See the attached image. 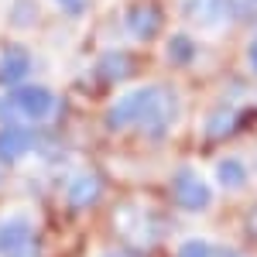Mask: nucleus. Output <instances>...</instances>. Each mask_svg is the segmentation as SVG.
<instances>
[{
    "label": "nucleus",
    "mask_w": 257,
    "mask_h": 257,
    "mask_svg": "<svg viewBox=\"0 0 257 257\" xmlns=\"http://www.w3.org/2000/svg\"><path fill=\"white\" fill-rule=\"evenodd\" d=\"M131 69H134V62H131V55H123V52H106V55L96 62V76L103 82L127 79V76H131Z\"/></svg>",
    "instance_id": "10"
},
{
    "label": "nucleus",
    "mask_w": 257,
    "mask_h": 257,
    "mask_svg": "<svg viewBox=\"0 0 257 257\" xmlns=\"http://www.w3.org/2000/svg\"><path fill=\"white\" fill-rule=\"evenodd\" d=\"M233 123H237V113L233 110H216L213 117L206 120V134L213 141H219V138H226V134H233Z\"/></svg>",
    "instance_id": "11"
},
{
    "label": "nucleus",
    "mask_w": 257,
    "mask_h": 257,
    "mask_svg": "<svg viewBox=\"0 0 257 257\" xmlns=\"http://www.w3.org/2000/svg\"><path fill=\"white\" fill-rule=\"evenodd\" d=\"M103 192V182L96 175H79L72 178V185H69V206L72 209H86V206H93Z\"/></svg>",
    "instance_id": "8"
},
{
    "label": "nucleus",
    "mask_w": 257,
    "mask_h": 257,
    "mask_svg": "<svg viewBox=\"0 0 257 257\" xmlns=\"http://www.w3.org/2000/svg\"><path fill=\"white\" fill-rule=\"evenodd\" d=\"M250 55H254V65H257V45H254V48H250Z\"/></svg>",
    "instance_id": "18"
},
{
    "label": "nucleus",
    "mask_w": 257,
    "mask_h": 257,
    "mask_svg": "<svg viewBox=\"0 0 257 257\" xmlns=\"http://www.w3.org/2000/svg\"><path fill=\"white\" fill-rule=\"evenodd\" d=\"M158 28H161L158 7H151V4H134V7L127 11V31H131L134 38H141V41L155 38Z\"/></svg>",
    "instance_id": "5"
},
{
    "label": "nucleus",
    "mask_w": 257,
    "mask_h": 257,
    "mask_svg": "<svg viewBox=\"0 0 257 257\" xmlns=\"http://www.w3.org/2000/svg\"><path fill=\"white\" fill-rule=\"evenodd\" d=\"M31 148H35V134H31L28 127L11 123V127L0 131V161H18L21 155H28Z\"/></svg>",
    "instance_id": "6"
},
{
    "label": "nucleus",
    "mask_w": 257,
    "mask_h": 257,
    "mask_svg": "<svg viewBox=\"0 0 257 257\" xmlns=\"http://www.w3.org/2000/svg\"><path fill=\"white\" fill-rule=\"evenodd\" d=\"M216 178L226 185V189H240L243 182H247V168L240 165V161L233 158H226V161H219V168H216Z\"/></svg>",
    "instance_id": "12"
},
{
    "label": "nucleus",
    "mask_w": 257,
    "mask_h": 257,
    "mask_svg": "<svg viewBox=\"0 0 257 257\" xmlns=\"http://www.w3.org/2000/svg\"><path fill=\"white\" fill-rule=\"evenodd\" d=\"M172 189H175V202L182 206V209H189V213L206 209V206H209V199H213L209 185H206L196 172H178Z\"/></svg>",
    "instance_id": "4"
},
{
    "label": "nucleus",
    "mask_w": 257,
    "mask_h": 257,
    "mask_svg": "<svg viewBox=\"0 0 257 257\" xmlns=\"http://www.w3.org/2000/svg\"><path fill=\"white\" fill-rule=\"evenodd\" d=\"M178 113V99H175V89L172 86H151V103H148V113H144V131L151 138H161L168 131V123L175 120Z\"/></svg>",
    "instance_id": "1"
},
{
    "label": "nucleus",
    "mask_w": 257,
    "mask_h": 257,
    "mask_svg": "<svg viewBox=\"0 0 257 257\" xmlns=\"http://www.w3.org/2000/svg\"><path fill=\"white\" fill-rule=\"evenodd\" d=\"M247 233H250V237L257 240V206L250 209V216H247Z\"/></svg>",
    "instance_id": "15"
},
{
    "label": "nucleus",
    "mask_w": 257,
    "mask_h": 257,
    "mask_svg": "<svg viewBox=\"0 0 257 257\" xmlns=\"http://www.w3.org/2000/svg\"><path fill=\"white\" fill-rule=\"evenodd\" d=\"M31 240H35V230H31V223H24V219H7V223H0V254H21L24 247H31Z\"/></svg>",
    "instance_id": "7"
},
{
    "label": "nucleus",
    "mask_w": 257,
    "mask_h": 257,
    "mask_svg": "<svg viewBox=\"0 0 257 257\" xmlns=\"http://www.w3.org/2000/svg\"><path fill=\"white\" fill-rule=\"evenodd\" d=\"M52 106H55V96L45 86H18V93L7 99V110L18 113V117H28V120L48 117Z\"/></svg>",
    "instance_id": "3"
},
{
    "label": "nucleus",
    "mask_w": 257,
    "mask_h": 257,
    "mask_svg": "<svg viewBox=\"0 0 257 257\" xmlns=\"http://www.w3.org/2000/svg\"><path fill=\"white\" fill-rule=\"evenodd\" d=\"M178 257H213V247L206 240H189V243H182Z\"/></svg>",
    "instance_id": "14"
},
{
    "label": "nucleus",
    "mask_w": 257,
    "mask_h": 257,
    "mask_svg": "<svg viewBox=\"0 0 257 257\" xmlns=\"http://www.w3.org/2000/svg\"><path fill=\"white\" fill-rule=\"evenodd\" d=\"M192 55H196L192 41H189V38H182V35H175V38H172V45H168V59L182 65V62H189Z\"/></svg>",
    "instance_id": "13"
},
{
    "label": "nucleus",
    "mask_w": 257,
    "mask_h": 257,
    "mask_svg": "<svg viewBox=\"0 0 257 257\" xmlns=\"http://www.w3.org/2000/svg\"><path fill=\"white\" fill-rule=\"evenodd\" d=\"M213 257H237L233 250H226V247H213Z\"/></svg>",
    "instance_id": "17"
},
{
    "label": "nucleus",
    "mask_w": 257,
    "mask_h": 257,
    "mask_svg": "<svg viewBox=\"0 0 257 257\" xmlns=\"http://www.w3.org/2000/svg\"><path fill=\"white\" fill-rule=\"evenodd\" d=\"M28 69H31V59H28V52L24 48H11V52H4V59H0V86H14L28 76Z\"/></svg>",
    "instance_id": "9"
},
{
    "label": "nucleus",
    "mask_w": 257,
    "mask_h": 257,
    "mask_svg": "<svg viewBox=\"0 0 257 257\" xmlns=\"http://www.w3.org/2000/svg\"><path fill=\"white\" fill-rule=\"evenodd\" d=\"M148 103H151V86L144 89H134L127 96H120L113 106H110V117L106 123L113 131H127V127H141L144 123V113H148Z\"/></svg>",
    "instance_id": "2"
},
{
    "label": "nucleus",
    "mask_w": 257,
    "mask_h": 257,
    "mask_svg": "<svg viewBox=\"0 0 257 257\" xmlns=\"http://www.w3.org/2000/svg\"><path fill=\"white\" fill-rule=\"evenodd\" d=\"M62 7H65V11H79L82 7V0H59Z\"/></svg>",
    "instance_id": "16"
},
{
    "label": "nucleus",
    "mask_w": 257,
    "mask_h": 257,
    "mask_svg": "<svg viewBox=\"0 0 257 257\" xmlns=\"http://www.w3.org/2000/svg\"><path fill=\"white\" fill-rule=\"evenodd\" d=\"M103 257H131V254H103Z\"/></svg>",
    "instance_id": "19"
}]
</instances>
